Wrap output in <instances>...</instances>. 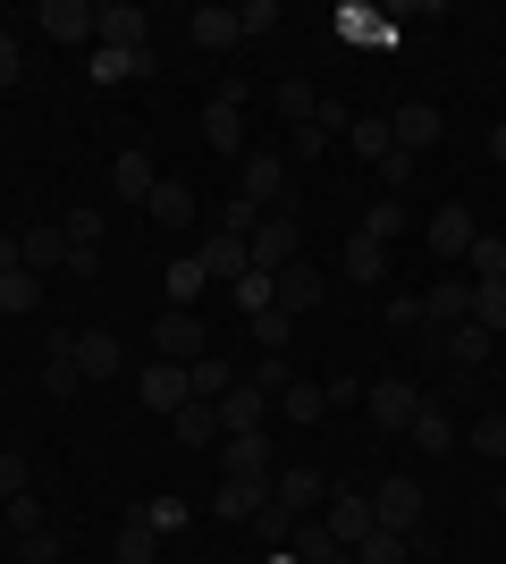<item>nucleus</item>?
Instances as JSON below:
<instances>
[{
    "label": "nucleus",
    "mask_w": 506,
    "mask_h": 564,
    "mask_svg": "<svg viewBox=\"0 0 506 564\" xmlns=\"http://www.w3.org/2000/svg\"><path fill=\"white\" fill-rule=\"evenodd\" d=\"M464 270H473V286H498L506 279V236H473V253H464Z\"/></svg>",
    "instance_id": "nucleus-38"
},
{
    "label": "nucleus",
    "mask_w": 506,
    "mask_h": 564,
    "mask_svg": "<svg viewBox=\"0 0 506 564\" xmlns=\"http://www.w3.org/2000/svg\"><path fill=\"white\" fill-rule=\"evenodd\" d=\"M489 161H498V169H506V127H498V135H489Z\"/></svg>",
    "instance_id": "nucleus-59"
},
{
    "label": "nucleus",
    "mask_w": 506,
    "mask_h": 564,
    "mask_svg": "<svg viewBox=\"0 0 506 564\" xmlns=\"http://www.w3.org/2000/svg\"><path fill=\"white\" fill-rule=\"evenodd\" d=\"M237 25H245V34H254V43H262L270 25H279V0H245V9H237Z\"/></svg>",
    "instance_id": "nucleus-51"
},
{
    "label": "nucleus",
    "mask_w": 506,
    "mask_h": 564,
    "mask_svg": "<svg viewBox=\"0 0 506 564\" xmlns=\"http://www.w3.org/2000/svg\"><path fill=\"white\" fill-rule=\"evenodd\" d=\"M152 219H161V228H186L194 219V186H177V177H161V186H152V203H144Z\"/></svg>",
    "instance_id": "nucleus-37"
},
{
    "label": "nucleus",
    "mask_w": 506,
    "mask_h": 564,
    "mask_svg": "<svg viewBox=\"0 0 506 564\" xmlns=\"http://www.w3.org/2000/svg\"><path fill=\"white\" fill-rule=\"evenodd\" d=\"M152 68H161L152 51H94V76H101V85H144Z\"/></svg>",
    "instance_id": "nucleus-30"
},
{
    "label": "nucleus",
    "mask_w": 506,
    "mask_h": 564,
    "mask_svg": "<svg viewBox=\"0 0 506 564\" xmlns=\"http://www.w3.org/2000/svg\"><path fill=\"white\" fill-rule=\"evenodd\" d=\"M321 522H330V540L355 556L372 531H380V514H372V497H355V489H330V506H321Z\"/></svg>",
    "instance_id": "nucleus-7"
},
{
    "label": "nucleus",
    "mask_w": 506,
    "mask_h": 564,
    "mask_svg": "<svg viewBox=\"0 0 506 564\" xmlns=\"http://www.w3.org/2000/svg\"><path fill=\"white\" fill-rule=\"evenodd\" d=\"M18 261L34 270V279H51V270H68V228H60V219H43V228H25V236H18Z\"/></svg>",
    "instance_id": "nucleus-13"
},
{
    "label": "nucleus",
    "mask_w": 506,
    "mask_h": 564,
    "mask_svg": "<svg viewBox=\"0 0 506 564\" xmlns=\"http://www.w3.org/2000/svg\"><path fill=\"white\" fill-rule=\"evenodd\" d=\"M228 295H237V312H245V321H254V312H270V304H279V286H270L262 270H245V279L228 286Z\"/></svg>",
    "instance_id": "nucleus-45"
},
{
    "label": "nucleus",
    "mask_w": 506,
    "mask_h": 564,
    "mask_svg": "<svg viewBox=\"0 0 506 564\" xmlns=\"http://www.w3.org/2000/svg\"><path fill=\"white\" fill-rule=\"evenodd\" d=\"M473 447H482V455H498V464H506V413H482V422H473Z\"/></svg>",
    "instance_id": "nucleus-50"
},
{
    "label": "nucleus",
    "mask_w": 506,
    "mask_h": 564,
    "mask_svg": "<svg viewBox=\"0 0 506 564\" xmlns=\"http://www.w3.org/2000/svg\"><path fill=\"white\" fill-rule=\"evenodd\" d=\"M270 101H279V118H288V127H313V118H321V85H304V76L270 85Z\"/></svg>",
    "instance_id": "nucleus-33"
},
{
    "label": "nucleus",
    "mask_w": 506,
    "mask_h": 564,
    "mask_svg": "<svg viewBox=\"0 0 506 564\" xmlns=\"http://www.w3.org/2000/svg\"><path fill=\"white\" fill-rule=\"evenodd\" d=\"M406 438H413L422 455H456V422H448V404L422 397V404H413V422H406Z\"/></svg>",
    "instance_id": "nucleus-15"
},
{
    "label": "nucleus",
    "mask_w": 506,
    "mask_h": 564,
    "mask_svg": "<svg viewBox=\"0 0 506 564\" xmlns=\"http://www.w3.org/2000/svg\"><path fill=\"white\" fill-rule=\"evenodd\" d=\"M498 354H506V337H498Z\"/></svg>",
    "instance_id": "nucleus-62"
},
{
    "label": "nucleus",
    "mask_w": 506,
    "mask_h": 564,
    "mask_svg": "<svg viewBox=\"0 0 506 564\" xmlns=\"http://www.w3.org/2000/svg\"><path fill=\"white\" fill-rule=\"evenodd\" d=\"M237 379H245V371H228V362H212V354H203V362H186V397H194V404H219Z\"/></svg>",
    "instance_id": "nucleus-32"
},
{
    "label": "nucleus",
    "mask_w": 506,
    "mask_h": 564,
    "mask_svg": "<svg viewBox=\"0 0 506 564\" xmlns=\"http://www.w3.org/2000/svg\"><path fill=\"white\" fill-rule=\"evenodd\" d=\"M110 556H119V564H161V531H152V522L127 506L119 531H110Z\"/></svg>",
    "instance_id": "nucleus-17"
},
{
    "label": "nucleus",
    "mask_w": 506,
    "mask_h": 564,
    "mask_svg": "<svg viewBox=\"0 0 506 564\" xmlns=\"http://www.w3.org/2000/svg\"><path fill=\"white\" fill-rule=\"evenodd\" d=\"M439 354H448V362H456V371H482L489 354H498V337H489V329H473V321H456V329L439 337Z\"/></svg>",
    "instance_id": "nucleus-24"
},
{
    "label": "nucleus",
    "mask_w": 506,
    "mask_h": 564,
    "mask_svg": "<svg viewBox=\"0 0 506 564\" xmlns=\"http://www.w3.org/2000/svg\"><path fill=\"white\" fill-rule=\"evenodd\" d=\"M245 85H219L212 101H203V143H212V152H228V161H245V152H254V143H245Z\"/></svg>",
    "instance_id": "nucleus-2"
},
{
    "label": "nucleus",
    "mask_w": 506,
    "mask_h": 564,
    "mask_svg": "<svg viewBox=\"0 0 506 564\" xmlns=\"http://www.w3.org/2000/svg\"><path fill=\"white\" fill-rule=\"evenodd\" d=\"M43 388H51V404H68L76 388H85V371H76V329H51V346H43Z\"/></svg>",
    "instance_id": "nucleus-11"
},
{
    "label": "nucleus",
    "mask_w": 506,
    "mask_h": 564,
    "mask_svg": "<svg viewBox=\"0 0 506 564\" xmlns=\"http://www.w3.org/2000/svg\"><path fill=\"white\" fill-rule=\"evenodd\" d=\"M186 34H194L203 51H237V43H245L237 9H194V18H186Z\"/></svg>",
    "instance_id": "nucleus-25"
},
{
    "label": "nucleus",
    "mask_w": 506,
    "mask_h": 564,
    "mask_svg": "<svg viewBox=\"0 0 506 564\" xmlns=\"http://www.w3.org/2000/svg\"><path fill=\"white\" fill-rule=\"evenodd\" d=\"M237 203H254V212H288L295 203V177L279 152H245L237 161Z\"/></svg>",
    "instance_id": "nucleus-1"
},
{
    "label": "nucleus",
    "mask_w": 506,
    "mask_h": 564,
    "mask_svg": "<svg viewBox=\"0 0 506 564\" xmlns=\"http://www.w3.org/2000/svg\"><path fill=\"white\" fill-rule=\"evenodd\" d=\"M288 556L295 564H337L346 547L330 540V522H321V514H304V522H295V540H288Z\"/></svg>",
    "instance_id": "nucleus-29"
},
{
    "label": "nucleus",
    "mask_w": 506,
    "mask_h": 564,
    "mask_svg": "<svg viewBox=\"0 0 506 564\" xmlns=\"http://www.w3.org/2000/svg\"><path fill=\"white\" fill-rule=\"evenodd\" d=\"M473 329L506 337V279H498V286H473Z\"/></svg>",
    "instance_id": "nucleus-42"
},
{
    "label": "nucleus",
    "mask_w": 506,
    "mask_h": 564,
    "mask_svg": "<svg viewBox=\"0 0 506 564\" xmlns=\"http://www.w3.org/2000/svg\"><path fill=\"white\" fill-rule=\"evenodd\" d=\"M60 228H68V245H101V212H68Z\"/></svg>",
    "instance_id": "nucleus-56"
},
{
    "label": "nucleus",
    "mask_w": 506,
    "mask_h": 564,
    "mask_svg": "<svg viewBox=\"0 0 506 564\" xmlns=\"http://www.w3.org/2000/svg\"><path fill=\"white\" fill-rule=\"evenodd\" d=\"M245 379H254V388H262V397H279V388H288V354H262V362H254V371H245Z\"/></svg>",
    "instance_id": "nucleus-47"
},
{
    "label": "nucleus",
    "mask_w": 506,
    "mask_h": 564,
    "mask_svg": "<svg viewBox=\"0 0 506 564\" xmlns=\"http://www.w3.org/2000/svg\"><path fill=\"white\" fill-rule=\"evenodd\" d=\"M136 397H144L152 413H177V404H186V362H144Z\"/></svg>",
    "instance_id": "nucleus-20"
},
{
    "label": "nucleus",
    "mask_w": 506,
    "mask_h": 564,
    "mask_svg": "<svg viewBox=\"0 0 506 564\" xmlns=\"http://www.w3.org/2000/svg\"><path fill=\"white\" fill-rule=\"evenodd\" d=\"M413 169H422L413 152H388V161H380V194H406V186H413Z\"/></svg>",
    "instance_id": "nucleus-48"
},
{
    "label": "nucleus",
    "mask_w": 506,
    "mask_h": 564,
    "mask_svg": "<svg viewBox=\"0 0 506 564\" xmlns=\"http://www.w3.org/2000/svg\"><path fill=\"white\" fill-rule=\"evenodd\" d=\"M270 286H279V312H295V321H304V312H321V270H313V261H288Z\"/></svg>",
    "instance_id": "nucleus-21"
},
{
    "label": "nucleus",
    "mask_w": 506,
    "mask_h": 564,
    "mask_svg": "<svg viewBox=\"0 0 506 564\" xmlns=\"http://www.w3.org/2000/svg\"><path fill=\"white\" fill-rule=\"evenodd\" d=\"M0 329H9V312H0Z\"/></svg>",
    "instance_id": "nucleus-60"
},
{
    "label": "nucleus",
    "mask_w": 506,
    "mask_h": 564,
    "mask_svg": "<svg viewBox=\"0 0 506 564\" xmlns=\"http://www.w3.org/2000/svg\"><path fill=\"white\" fill-rule=\"evenodd\" d=\"M337 564H355V556H337Z\"/></svg>",
    "instance_id": "nucleus-61"
},
{
    "label": "nucleus",
    "mask_w": 506,
    "mask_h": 564,
    "mask_svg": "<svg viewBox=\"0 0 506 564\" xmlns=\"http://www.w3.org/2000/svg\"><path fill=\"white\" fill-rule=\"evenodd\" d=\"M288 337H295V312H279V304L254 312V346H262V354H288Z\"/></svg>",
    "instance_id": "nucleus-41"
},
{
    "label": "nucleus",
    "mask_w": 506,
    "mask_h": 564,
    "mask_svg": "<svg viewBox=\"0 0 506 564\" xmlns=\"http://www.w3.org/2000/svg\"><path fill=\"white\" fill-rule=\"evenodd\" d=\"M456 321H473V279H448L422 295V329H456Z\"/></svg>",
    "instance_id": "nucleus-18"
},
{
    "label": "nucleus",
    "mask_w": 506,
    "mask_h": 564,
    "mask_svg": "<svg viewBox=\"0 0 506 564\" xmlns=\"http://www.w3.org/2000/svg\"><path fill=\"white\" fill-rule=\"evenodd\" d=\"M0 236H9V228H0Z\"/></svg>",
    "instance_id": "nucleus-63"
},
{
    "label": "nucleus",
    "mask_w": 506,
    "mask_h": 564,
    "mask_svg": "<svg viewBox=\"0 0 506 564\" xmlns=\"http://www.w3.org/2000/svg\"><path fill=\"white\" fill-rule=\"evenodd\" d=\"M43 34H51V43H94L101 9H94V0H43Z\"/></svg>",
    "instance_id": "nucleus-12"
},
{
    "label": "nucleus",
    "mask_w": 506,
    "mask_h": 564,
    "mask_svg": "<svg viewBox=\"0 0 506 564\" xmlns=\"http://www.w3.org/2000/svg\"><path fill=\"white\" fill-rule=\"evenodd\" d=\"M203 286H212V279H203V261H194V253L169 261V295H177V312H194V295H203Z\"/></svg>",
    "instance_id": "nucleus-40"
},
{
    "label": "nucleus",
    "mask_w": 506,
    "mask_h": 564,
    "mask_svg": "<svg viewBox=\"0 0 506 564\" xmlns=\"http://www.w3.org/2000/svg\"><path fill=\"white\" fill-rule=\"evenodd\" d=\"M110 186H119V203H152V186H161L152 152H119V161H110Z\"/></svg>",
    "instance_id": "nucleus-23"
},
{
    "label": "nucleus",
    "mask_w": 506,
    "mask_h": 564,
    "mask_svg": "<svg viewBox=\"0 0 506 564\" xmlns=\"http://www.w3.org/2000/svg\"><path fill=\"white\" fill-rule=\"evenodd\" d=\"M262 422H270V397H262V388H254V379H237V388L219 397V430L237 438V430H262Z\"/></svg>",
    "instance_id": "nucleus-19"
},
{
    "label": "nucleus",
    "mask_w": 506,
    "mask_h": 564,
    "mask_svg": "<svg viewBox=\"0 0 506 564\" xmlns=\"http://www.w3.org/2000/svg\"><path fill=\"white\" fill-rule=\"evenodd\" d=\"M279 413H288V422H321V413H330V388H313V379H288V388H279Z\"/></svg>",
    "instance_id": "nucleus-39"
},
{
    "label": "nucleus",
    "mask_w": 506,
    "mask_h": 564,
    "mask_svg": "<svg viewBox=\"0 0 506 564\" xmlns=\"http://www.w3.org/2000/svg\"><path fill=\"white\" fill-rule=\"evenodd\" d=\"M0 312H9V321L43 312V279H34V270H0Z\"/></svg>",
    "instance_id": "nucleus-34"
},
{
    "label": "nucleus",
    "mask_w": 506,
    "mask_h": 564,
    "mask_svg": "<svg viewBox=\"0 0 506 564\" xmlns=\"http://www.w3.org/2000/svg\"><path fill=\"white\" fill-rule=\"evenodd\" d=\"M101 270V245H68V279H94Z\"/></svg>",
    "instance_id": "nucleus-58"
},
{
    "label": "nucleus",
    "mask_w": 506,
    "mask_h": 564,
    "mask_svg": "<svg viewBox=\"0 0 506 564\" xmlns=\"http://www.w3.org/2000/svg\"><path fill=\"white\" fill-rule=\"evenodd\" d=\"M355 564H413V547H406V531H372L355 547Z\"/></svg>",
    "instance_id": "nucleus-43"
},
{
    "label": "nucleus",
    "mask_w": 506,
    "mask_h": 564,
    "mask_svg": "<svg viewBox=\"0 0 506 564\" xmlns=\"http://www.w3.org/2000/svg\"><path fill=\"white\" fill-rule=\"evenodd\" d=\"M270 471H279L270 430H237V438H219V480H270Z\"/></svg>",
    "instance_id": "nucleus-6"
},
{
    "label": "nucleus",
    "mask_w": 506,
    "mask_h": 564,
    "mask_svg": "<svg viewBox=\"0 0 506 564\" xmlns=\"http://www.w3.org/2000/svg\"><path fill=\"white\" fill-rule=\"evenodd\" d=\"M422 236H431V253H439V261H464V253H473V236H482V219L464 212V203H439Z\"/></svg>",
    "instance_id": "nucleus-10"
},
{
    "label": "nucleus",
    "mask_w": 506,
    "mask_h": 564,
    "mask_svg": "<svg viewBox=\"0 0 506 564\" xmlns=\"http://www.w3.org/2000/svg\"><path fill=\"white\" fill-rule=\"evenodd\" d=\"M388 135H397V152H431V143L448 135V118H439V101H397V110H388Z\"/></svg>",
    "instance_id": "nucleus-9"
},
{
    "label": "nucleus",
    "mask_w": 506,
    "mask_h": 564,
    "mask_svg": "<svg viewBox=\"0 0 506 564\" xmlns=\"http://www.w3.org/2000/svg\"><path fill=\"white\" fill-rule=\"evenodd\" d=\"M346 143H355V152H363V161H372V169H380L388 152H397V135H388V118H372V110H355V127H346Z\"/></svg>",
    "instance_id": "nucleus-35"
},
{
    "label": "nucleus",
    "mask_w": 506,
    "mask_h": 564,
    "mask_svg": "<svg viewBox=\"0 0 506 564\" xmlns=\"http://www.w3.org/2000/svg\"><path fill=\"white\" fill-rule=\"evenodd\" d=\"M169 422H177V438H186V447H219V438H228V430H219V404H177V413H169Z\"/></svg>",
    "instance_id": "nucleus-31"
},
{
    "label": "nucleus",
    "mask_w": 506,
    "mask_h": 564,
    "mask_svg": "<svg viewBox=\"0 0 506 564\" xmlns=\"http://www.w3.org/2000/svg\"><path fill=\"white\" fill-rule=\"evenodd\" d=\"M43 531V506L34 497H9V540H34Z\"/></svg>",
    "instance_id": "nucleus-49"
},
{
    "label": "nucleus",
    "mask_w": 506,
    "mask_h": 564,
    "mask_svg": "<svg viewBox=\"0 0 506 564\" xmlns=\"http://www.w3.org/2000/svg\"><path fill=\"white\" fill-rule=\"evenodd\" d=\"M372 514H380V531H422L431 489H422V480H406V471H388L380 489H372Z\"/></svg>",
    "instance_id": "nucleus-4"
},
{
    "label": "nucleus",
    "mask_w": 506,
    "mask_h": 564,
    "mask_svg": "<svg viewBox=\"0 0 506 564\" xmlns=\"http://www.w3.org/2000/svg\"><path fill=\"white\" fill-rule=\"evenodd\" d=\"M321 152H330L321 127H288V161H321Z\"/></svg>",
    "instance_id": "nucleus-53"
},
{
    "label": "nucleus",
    "mask_w": 506,
    "mask_h": 564,
    "mask_svg": "<svg viewBox=\"0 0 506 564\" xmlns=\"http://www.w3.org/2000/svg\"><path fill=\"white\" fill-rule=\"evenodd\" d=\"M18 76H25V51H18V34H0V94H9Z\"/></svg>",
    "instance_id": "nucleus-57"
},
{
    "label": "nucleus",
    "mask_w": 506,
    "mask_h": 564,
    "mask_svg": "<svg viewBox=\"0 0 506 564\" xmlns=\"http://www.w3.org/2000/svg\"><path fill=\"white\" fill-rule=\"evenodd\" d=\"M152 354H161V362H203V354H212L203 312H177V304H169L161 321H152Z\"/></svg>",
    "instance_id": "nucleus-5"
},
{
    "label": "nucleus",
    "mask_w": 506,
    "mask_h": 564,
    "mask_svg": "<svg viewBox=\"0 0 506 564\" xmlns=\"http://www.w3.org/2000/svg\"><path fill=\"white\" fill-rule=\"evenodd\" d=\"M136 514H144L152 531H177V522H186V506H177V497H144V506H136Z\"/></svg>",
    "instance_id": "nucleus-52"
},
{
    "label": "nucleus",
    "mask_w": 506,
    "mask_h": 564,
    "mask_svg": "<svg viewBox=\"0 0 506 564\" xmlns=\"http://www.w3.org/2000/svg\"><path fill=\"white\" fill-rule=\"evenodd\" d=\"M413 404H422V388H406V379H380V388H372V422H380V430H397V438H406Z\"/></svg>",
    "instance_id": "nucleus-22"
},
{
    "label": "nucleus",
    "mask_w": 506,
    "mask_h": 564,
    "mask_svg": "<svg viewBox=\"0 0 506 564\" xmlns=\"http://www.w3.org/2000/svg\"><path fill=\"white\" fill-rule=\"evenodd\" d=\"M76 371L85 379H119V337L110 329H76Z\"/></svg>",
    "instance_id": "nucleus-26"
},
{
    "label": "nucleus",
    "mask_w": 506,
    "mask_h": 564,
    "mask_svg": "<svg viewBox=\"0 0 506 564\" xmlns=\"http://www.w3.org/2000/svg\"><path fill=\"white\" fill-rule=\"evenodd\" d=\"M295 522H304V514H295V506H279V497H262V506H254V540H262V547H288V540H295Z\"/></svg>",
    "instance_id": "nucleus-36"
},
{
    "label": "nucleus",
    "mask_w": 506,
    "mask_h": 564,
    "mask_svg": "<svg viewBox=\"0 0 506 564\" xmlns=\"http://www.w3.org/2000/svg\"><path fill=\"white\" fill-rule=\"evenodd\" d=\"M346 279H355V286H380L388 279V245H380V236H346Z\"/></svg>",
    "instance_id": "nucleus-27"
},
{
    "label": "nucleus",
    "mask_w": 506,
    "mask_h": 564,
    "mask_svg": "<svg viewBox=\"0 0 506 564\" xmlns=\"http://www.w3.org/2000/svg\"><path fill=\"white\" fill-rule=\"evenodd\" d=\"M388 329H422V295H388Z\"/></svg>",
    "instance_id": "nucleus-54"
},
{
    "label": "nucleus",
    "mask_w": 506,
    "mask_h": 564,
    "mask_svg": "<svg viewBox=\"0 0 506 564\" xmlns=\"http://www.w3.org/2000/svg\"><path fill=\"white\" fill-rule=\"evenodd\" d=\"M245 253H254L262 279H279L288 261H304V245H295V212H262V219H254V236H245Z\"/></svg>",
    "instance_id": "nucleus-3"
},
{
    "label": "nucleus",
    "mask_w": 506,
    "mask_h": 564,
    "mask_svg": "<svg viewBox=\"0 0 506 564\" xmlns=\"http://www.w3.org/2000/svg\"><path fill=\"white\" fill-rule=\"evenodd\" d=\"M9 564H60V540L34 531V540H9Z\"/></svg>",
    "instance_id": "nucleus-46"
},
{
    "label": "nucleus",
    "mask_w": 506,
    "mask_h": 564,
    "mask_svg": "<svg viewBox=\"0 0 506 564\" xmlns=\"http://www.w3.org/2000/svg\"><path fill=\"white\" fill-rule=\"evenodd\" d=\"M0 497H25V455L0 447Z\"/></svg>",
    "instance_id": "nucleus-55"
},
{
    "label": "nucleus",
    "mask_w": 506,
    "mask_h": 564,
    "mask_svg": "<svg viewBox=\"0 0 506 564\" xmlns=\"http://www.w3.org/2000/svg\"><path fill=\"white\" fill-rule=\"evenodd\" d=\"M194 261H203V279H212V286H237L245 270H254V253H245V236H228V228H203Z\"/></svg>",
    "instance_id": "nucleus-8"
},
{
    "label": "nucleus",
    "mask_w": 506,
    "mask_h": 564,
    "mask_svg": "<svg viewBox=\"0 0 506 564\" xmlns=\"http://www.w3.org/2000/svg\"><path fill=\"white\" fill-rule=\"evenodd\" d=\"M270 497L295 506V514H313L321 497H330V480H321V464H288V471H270Z\"/></svg>",
    "instance_id": "nucleus-16"
},
{
    "label": "nucleus",
    "mask_w": 506,
    "mask_h": 564,
    "mask_svg": "<svg viewBox=\"0 0 506 564\" xmlns=\"http://www.w3.org/2000/svg\"><path fill=\"white\" fill-rule=\"evenodd\" d=\"M101 51H152V18L136 0H110V9H101Z\"/></svg>",
    "instance_id": "nucleus-14"
},
{
    "label": "nucleus",
    "mask_w": 506,
    "mask_h": 564,
    "mask_svg": "<svg viewBox=\"0 0 506 564\" xmlns=\"http://www.w3.org/2000/svg\"><path fill=\"white\" fill-rule=\"evenodd\" d=\"M397 228H406V203H397V194H380V203L363 212V236H380V245H397Z\"/></svg>",
    "instance_id": "nucleus-44"
},
{
    "label": "nucleus",
    "mask_w": 506,
    "mask_h": 564,
    "mask_svg": "<svg viewBox=\"0 0 506 564\" xmlns=\"http://www.w3.org/2000/svg\"><path fill=\"white\" fill-rule=\"evenodd\" d=\"M262 497H270V480H219V489H212V514L219 522H254Z\"/></svg>",
    "instance_id": "nucleus-28"
}]
</instances>
